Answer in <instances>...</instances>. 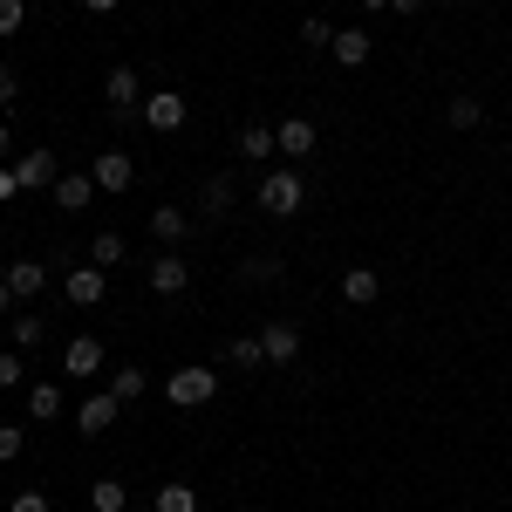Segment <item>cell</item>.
Returning a JSON list of instances; mask_svg holds the SVG:
<instances>
[{
	"label": "cell",
	"instance_id": "cell-5",
	"mask_svg": "<svg viewBox=\"0 0 512 512\" xmlns=\"http://www.w3.org/2000/svg\"><path fill=\"white\" fill-rule=\"evenodd\" d=\"M144 274H151V294H164V301H171V294H185V287H192V260H185L178 246H164Z\"/></svg>",
	"mask_w": 512,
	"mask_h": 512
},
{
	"label": "cell",
	"instance_id": "cell-12",
	"mask_svg": "<svg viewBox=\"0 0 512 512\" xmlns=\"http://www.w3.org/2000/svg\"><path fill=\"white\" fill-rule=\"evenodd\" d=\"M89 178H96V192H130L137 164H130V151H96V164H89Z\"/></svg>",
	"mask_w": 512,
	"mask_h": 512
},
{
	"label": "cell",
	"instance_id": "cell-11",
	"mask_svg": "<svg viewBox=\"0 0 512 512\" xmlns=\"http://www.w3.org/2000/svg\"><path fill=\"white\" fill-rule=\"evenodd\" d=\"M274 144H280V158H315V144H321V130L308 117H287V123H274Z\"/></svg>",
	"mask_w": 512,
	"mask_h": 512
},
{
	"label": "cell",
	"instance_id": "cell-36",
	"mask_svg": "<svg viewBox=\"0 0 512 512\" xmlns=\"http://www.w3.org/2000/svg\"><path fill=\"white\" fill-rule=\"evenodd\" d=\"M14 308H21V301H14V287H7V280H0V321L14 315Z\"/></svg>",
	"mask_w": 512,
	"mask_h": 512
},
{
	"label": "cell",
	"instance_id": "cell-38",
	"mask_svg": "<svg viewBox=\"0 0 512 512\" xmlns=\"http://www.w3.org/2000/svg\"><path fill=\"white\" fill-rule=\"evenodd\" d=\"M82 7H89V14H117L123 0H82Z\"/></svg>",
	"mask_w": 512,
	"mask_h": 512
},
{
	"label": "cell",
	"instance_id": "cell-35",
	"mask_svg": "<svg viewBox=\"0 0 512 512\" xmlns=\"http://www.w3.org/2000/svg\"><path fill=\"white\" fill-rule=\"evenodd\" d=\"M7 198H21V178H14V171L0 164V205H7Z\"/></svg>",
	"mask_w": 512,
	"mask_h": 512
},
{
	"label": "cell",
	"instance_id": "cell-16",
	"mask_svg": "<svg viewBox=\"0 0 512 512\" xmlns=\"http://www.w3.org/2000/svg\"><path fill=\"white\" fill-rule=\"evenodd\" d=\"M342 301H349V308H376V301H383V274H376V267H349V274H342Z\"/></svg>",
	"mask_w": 512,
	"mask_h": 512
},
{
	"label": "cell",
	"instance_id": "cell-32",
	"mask_svg": "<svg viewBox=\"0 0 512 512\" xmlns=\"http://www.w3.org/2000/svg\"><path fill=\"white\" fill-rule=\"evenodd\" d=\"M21 444H28V424H0V465H14Z\"/></svg>",
	"mask_w": 512,
	"mask_h": 512
},
{
	"label": "cell",
	"instance_id": "cell-27",
	"mask_svg": "<svg viewBox=\"0 0 512 512\" xmlns=\"http://www.w3.org/2000/svg\"><path fill=\"white\" fill-rule=\"evenodd\" d=\"M89 506L96 512H123L130 506V485H123V478H96V485H89Z\"/></svg>",
	"mask_w": 512,
	"mask_h": 512
},
{
	"label": "cell",
	"instance_id": "cell-33",
	"mask_svg": "<svg viewBox=\"0 0 512 512\" xmlns=\"http://www.w3.org/2000/svg\"><path fill=\"white\" fill-rule=\"evenodd\" d=\"M7 512H55V506H48V492H35V485H21V492L7 499Z\"/></svg>",
	"mask_w": 512,
	"mask_h": 512
},
{
	"label": "cell",
	"instance_id": "cell-30",
	"mask_svg": "<svg viewBox=\"0 0 512 512\" xmlns=\"http://www.w3.org/2000/svg\"><path fill=\"white\" fill-rule=\"evenodd\" d=\"M21 376H28V355H21V349H0V390H21Z\"/></svg>",
	"mask_w": 512,
	"mask_h": 512
},
{
	"label": "cell",
	"instance_id": "cell-29",
	"mask_svg": "<svg viewBox=\"0 0 512 512\" xmlns=\"http://www.w3.org/2000/svg\"><path fill=\"white\" fill-rule=\"evenodd\" d=\"M294 41H301V48H308V55H321V48H335V28H328V21H321V14H308V21H301V28H294Z\"/></svg>",
	"mask_w": 512,
	"mask_h": 512
},
{
	"label": "cell",
	"instance_id": "cell-7",
	"mask_svg": "<svg viewBox=\"0 0 512 512\" xmlns=\"http://www.w3.org/2000/svg\"><path fill=\"white\" fill-rule=\"evenodd\" d=\"M62 376H69V383L103 376V342H96V335H69V342H62Z\"/></svg>",
	"mask_w": 512,
	"mask_h": 512
},
{
	"label": "cell",
	"instance_id": "cell-14",
	"mask_svg": "<svg viewBox=\"0 0 512 512\" xmlns=\"http://www.w3.org/2000/svg\"><path fill=\"white\" fill-rule=\"evenodd\" d=\"M48 198H55L62 212H89V205H96V178H89V171H62Z\"/></svg>",
	"mask_w": 512,
	"mask_h": 512
},
{
	"label": "cell",
	"instance_id": "cell-4",
	"mask_svg": "<svg viewBox=\"0 0 512 512\" xmlns=\"http://www.w3.org/2000/svg\"><path fill=\"white\" fill-rule=\"evenodd\" d=\"M137 117L151 123L158 137H171V130H185V123H192V103H185V89H151Z\"/></svg>",
	"mask_w": 512,
	"mask_h": 512
},
{
	"label": "cell",
	"instance_id": "cell-41",
	"mask_svg": "<svg viewBox=\"0 0 512 512\" xmlns=\"http://www.w3.org/2000/svg\"><path fill=\"white\" fill-rule=\"evenodd\" d=\"M123 512H137V506H123Z\"/></svg>",
	"mask_w": 512,
	"mask_h": 512
},
{
	"label": "cell",
	"instance_id": "cell-9",
	"mask_svg": "<svg viewBox=\"0 0 512 512\" xmlns=\"http://www.w3.org/2000/svg\"><path fill=\"white\" fill-rule=\"evenodd\" d=\"M117 417H123V403H117L110 390H96V396H82V403H76V431H82V437H103Z\"/></svg>",
	"mask_w": 512,
	"mask_h": 512
},
{
	"label": "cell",
	"instance_id": "cell-28",
	"mask_svg": "<svg viewBox=\"0 0 512 512\" xmlns=\"http://www.w3.org/2000/svg\"><path fill=\"white\" fill-rule=\"evenodd\" d=\"M144 390H151V376H144V369H110V396H117L123 410H130Z\"/></svg>",
	"mask_w": 512,
	"mask_h": 512
},
{
	"label": "cell",
	"instance_id": "cell-17",
	"mask_svg": "<svg viewBox=\"0 0 512 512\" xmlns=\"http://www.w3.org/2000/svg\"><path fill=\"white\" fill-rule=\"evenodd\" d=\"M151 233H158V246H185L192 239V212L185 205H158L151 212Z\"/></svg>",
	"mask_w": 512,
	"mask_h": 512
},
{
	"label": "cell",
	"instance_id": "cell-23",
	"mask_svg": "<svg viewBox=\"0 0 512 512\" xmlns=\"http://www.w3.org/2000/svg\"><path fill=\"white\" fill-rule=\"evenodd\" d=\"M287 267H280V253H253V260H239L233 280H246V287H267V280H280Z\"/></svg>",
	"mask_w": 512,
	"mask_h": 512
},
{
	"label": "cell",
	"instance_id": "cell-21",
	"mask_svg": "<svg viewBox=\"0 0 512 512\" xmlns=\"http://www.w3.org/2000/svg\"><path fill=\"white\" fill-rule=\"evenodd\" d=\"M62 403H69L62 383H35V390H28V424H55V417H62Z\"/></svg>",
	"mask_w": 512,
	"mask_h": 512
},
{
	"label": "cell",
	"instance_id": "cell-34",
	"mask_svg": "<svg viewBox=\"0 0 512 512\" xmlns=\"http://www.w3.org/2000/svg\"><path fill=\"white\" fill-rule=\"evenodd\" d=\"M14 103H21V76H14V69H7V62H0V117H7V110H14Z\"/></svg>",
	"mask_w": 512,
	"mask_h": 512
},
{
	"label": "cell",
	"instance_id": "cell-31",
	"mask_svg": "<svg viewBox=\"0 0 512 512\" xmlns=\"http://www.w3.org/2000/svg\"><path fill=\"white\" fill-rule=\"evenodd\" d=\"M21 21H28V0H0V41L21 35Z\"/></svg>",
	"mask_w": 512,
	"mask_h": 512
},
{
	"label": "cell",
	"instance_id": "cell-22",
	"mask_svg": "<svg viewBox=\"0 0 512 512\" xmlns=\"http://www.w3.org/2000/svg\"><path fill=\"white\" fill-rule=\"evenodd\" d=\"M151 512H198V485H185V478H164L158 499H151Z\"/></svg>",
	"mask_w": 512,
	"mask_h": 512
},
{
	"label": "cell",
	"instance_id": "cell-8",
	"mask_svg": "<svg viewBox=\"0 0 512 512\" xmlns=\"http://www.w3.org/2000/svg\"><path fill=\"white\" fill-rule=\"evenodd\" d=\"M14 178H21V192H55L62 158H55V151H21V158H14Z\"/></svg>",
	"mask_w": 512,
	"mask_h": 512
},
{
	"label": "cell",
	"instance_id": "cell-13",
	"mask_svg": "<svg viewBox=\"0 0 512 512\" xmlns=\"http://www.w3.org/2000/svg\"><path fill=\"white\" fill-rule=\"evenodd\" d=\"M260 342H267V369H287L301 355V328L294 321H260Z\"/></svg>",
	"mask_w": 512,
	"mask_h": 512
},
{
	"label": "cell",
	"instance_id": "cell-6",
	"mask_svg": "<svg viewBox=\"0 0 512 512\" xmlns=\"http://www.w3.org/2000/svg\"><path fill=\"white\" fill-rule=\"evenodd\" d=\"M103 294H110V274H103V267H89V260L62 274V301H69V308H96Z\"/></svg>",
	"mask_w": 512,
	"mask_h": 512
},
{
	"label": "cell",
	"instance_id": "cell-15",
	"mask_svg": "<svg viewBox=\"0 0 512 512\" xmlns=\"http://www.w3.org/2000/svg\"><path fill=\"white\" fill-rule=\"evenodd\" d=\"M328 55H335L342 69H362V62L376 55V35H369V28H335V48H328Z\"/></svg>",
	"mask_w": 512,
	"mask_h": 512
},
{
	"label": "cell",
	"instance_id": "cell-40",
	"mask_svg": "<svg viewBox=\"0 0 512 512\" xmlns=\"http://www.w3.org/2000/svg\"><path fill=\"white\" fill-rule=\"evenodd\" d=\"M362 7H390V0H362Z\"/></svg>",
	"mask_w": 512,
	"mask_h": 512
},
{
	"label": "cell",
	"instance_id": "cell-18",
	"mask_svg": "<svg viewBox=\"0 0 512 512\" xmlns=\"http://www.w3.org/2000/svg\"><path fill=\"white\" fill-rule=\"evenodd\" d=\"M198 205H205V219H226V212L239 205V185H233V171H212V178H205V198H198Z\"/></svg>",
	"mask_w": 512,
	"mask_h": 512
},
{
	"label": "cell",
	"instance_id": "cell-3",
	"mask_svg": "<svg viewBox=\"0 0 512 512\" xmlns=\"http://www.w3.org/2000/svg\"><path fill=\"white\" fill-rule=\"evenodd\" d=\"M103 103H110V123H130L137 110H144V82H137L130 62H117V69L103 76Z\"/></svg>",
	"mask_w": 512,
	"mask_h": 512
},
{
	"label": "cell",
	"instance_id": "cell-24",
	"mask_svg": "<svg viewBox=\"0 0 512 512\" xmlns=\"http://www.w3.org/2000/svg\"><path fill=\"white\" fill-rule=\"evenodd\" d=\"M123 260H130L123 233H96V239H89V267H103V274H110V267H123Z\"/></svg>",
	"mask_w": 512,
	"mask_h": 512
},
{
	"label": "cell",
	"instance_id": "cell-37",
	"mask_svg": "<svg viewBox=\"0 0 512 512\" xmlns=\"http://www.w3.org/2000/svg\"><path fill=\"white\" fill-rule=\"evenodd\" d=\"M390 14H403V21H410V14H424V0H390Z\"/></svg>",
	"mask_w": 512,
	"mask_h": 512
},
{
	"label": "cell",
	"instance_id": "cell-39",
	"mask_svg": "<svg viewBox=\"0 0 512 512\" xmlns=\"http://www.w3.org/2000/svg\"><path fill=\"white\" fill-rule=\"evenodd\" d=\"M14 158V130H7V123H0V164Z\"/></svg>",
	"mask_w": 512,
	"mask_h": 512
},
{
	"label": "cell",
	"instance_id": "cell-26",
	"mask_svg": "<svg viewBox=\"0 0 512 512\" xmlns=\"http://www.w3.org/2000/svg\"><path fill=\"white\" fill-rule=\"evenodd\" d=\"M226 362H233V369H267V342H260V335H233V342H226Z\"/></svg>",
	"mask_w": 512,
	"mask_h": 512
},
{
	"label": "cell",
	"instance_id": "cell-1",
	"mask_svg": "<svg viewBox=\"0 0 512 512\" xmlns=\"http://www.w3.org/2000/svg\"><path fill=\"white\" fill-rule=\"evenodd\" d=\"M260 212H274V219H294V212H301V205H308V178H301V171H294V164H280V171H267V178H260Z\"/></svg>",
	"mask_w": 512,
	"mask_h": 512
},
{
	"label": "cell",
	"instance_id": "cell-19",
	"mask_svg": "<svg viewBox=\"0 0 512 512\" xmlns=\"http://www.w3.org/2000/svg\"><path fill=\"white\" fill-rule=\"evenodd\" d=\"M280 144H274V123H246L239 130V164H267Z\"/></svg>",
	"mask_w": 512,
	"mask_h": 512
},
{
	"label": "cell",
	"instance_id": "cell-20",
	"mask_svg": "<svg viewBox=\"0 0 512 512\" xmlns=\"http://www.w3.org/2000/svg\"><path fill=\"white\" fill-rule=\"evenodd\" d=\"M7 335H14V349L28 355V349H41V342H48V321L28 315V308H14V315H7Z\"/></svg>",
	"mask_w": 512,
	"mask_h": 512
},
{
	"label": "cell",
	"instance_id": "cell-2",
	"mask_svg": "<svg viewBox=\"0 0 512 512\" xmlns=\"http://www.w3.org/2000/svg\"><path fill=\"white\" fill-rule=\"evenodd\" d=\"M164 396H171L178 410H205V403L219 396V369H198V362H185V369H171V376H164Z\"/></svg>",
	"mask_w": 512,
	"mask_h": 512
},
{
	"label": "cell",
	"instance_id": "cell-25",
	"mask_svg": "<svg viewBox=\"0 0 512 512\" xmlns=\"http://www.w3.org/2000/svg\"><path fill=\"white\" fill-rule=\"evenodd\" d=\"M444 123H451V130H478V123H485V96H451V103H444Z\"/></svg>",
	"mask_w": 512,
	"mask_h": 512
},
{
	"label": "cell",
	"instance_id": "cell-10",
	"mask_svg": "<svg viewBox=\"0 0 512 512\" xmlns=\"http://www.w3.org/2000/svg\"><path fill=\"white\" fill-rule=\"evenodd\" d=\"M0 280H7V287H14V301L28 308L35 294H48V280H55V274H48V260H7V274H0Z\"/></svg>",
	"mask_w": 512,
	"mask_h": 512
}]
</instances>
